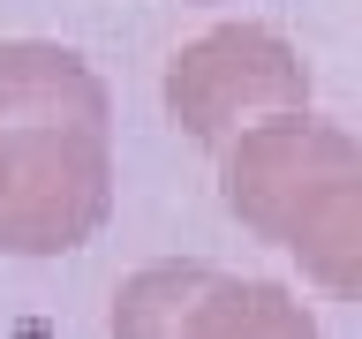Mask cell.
<instances>
[{
  "label": "cell",
  "mask_w": 362,
  "mask_h": 339,
  "mask_svg": "<svg viewBox=\"0 0 362 339\" xmlns=\"http://www.w3.org/2000/svg\"><path fill=\"white\" fill-rule=\"evenodd\" d=\"M113 219V98L68 45H0V256H68Z\"/></svg>",
  "instance_id": "6da1fadb"
},
{
  "label": "cell",
  "mask_w": 362,
  "mask_h": 339,
  "mask_svg": "<svg viewBox=\"0 0 362 339\" xmlns=\"http://www.w3.org/2000/svg\"><path fill=\"white\" fill-rule=\"evenodd\" d=\"M219 196L325 294H362V143L339 121L279 113L219 143Z\"/></svg>",
  "instance_id": "7a4b0ae2"
},
{
  "label": "cell",
  "mask_w": 362,
  "mask_h": 339,
  "mask_svg": "<svg viewBox=\"0 0 362 339\" xmlns=\"http://www.w3.org/2000/svg\"><path fill=\"white\" fill-rule=\"evenodd\" d=\"M310 98H317L310 61L272 23H219L166 61V113L211 151L234 143L242 129H257V121L310 113Z\"/></svg>",
  "instance_id": "3957f363"
},
{
  "label": "cell",
  "mask_w": 362,
  "mask_h": 339,
  "mask_svg": "<svg viewBox=\"0 0 362 339\" xmlns=\"http://www.w3.org/2000/svg\"><path fill=\"white\" fill-rule=\"evenodd\" d=\"M189 339H325V332L279 279H226L219 271L189 316Z\"/></svg>",
  "instance_id": "277c9868"
},
{
  "label": "cell",
  "mask_w": 362,
  "mask_h": 339,
  "mask_svg": "<svg viewBox=\"0 0 362 339\" xmlns=\"http://www.w3.org/2000/svg\"><path fill=\"white\" fill-rule=\"evenodd\" d=\"M211 279L219 271L197 264V256H166V264L129 271L113 294V339H189V316H197Z\"/></svg>",
  "instance_id": "5b68a950"
}]
</instances>
